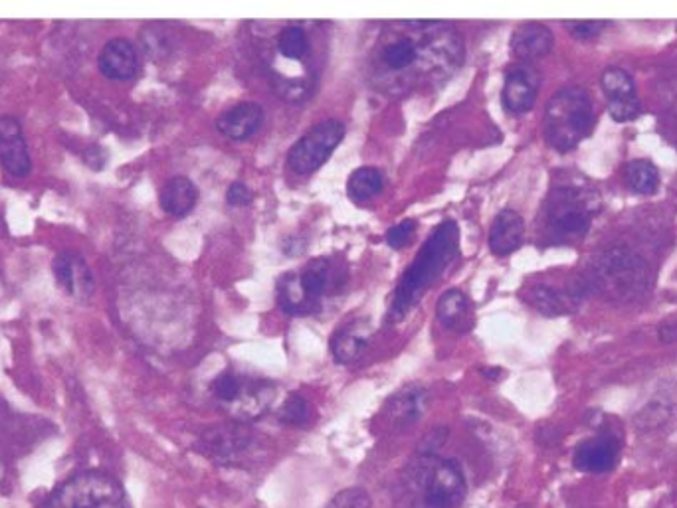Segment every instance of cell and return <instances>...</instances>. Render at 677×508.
I'll use <instances>...</instances> for the list:
<instances>
[{"label":"cell","instance_id":"1","mask_svg":"<svg viewBox=\"0 0 677 508\" xmlns=\"http://www.w3.org/2000/svg\"><path fill=\"white\" fill-rule=\"evenodd\" d=\"M460 34L444 22H400L388 26L377 44L375 66L408 87L446 80L460 66Z\"/></svg>","mask_w":677,"mask_h":508},{"label":"cell","instance_id":"2","mask_svg":"<svg viewBox=\"0 0 677 508\" xmlns=\"http://www.w3.org/2000/svg\"><path fill=\"white\" fill-rule=\"evenodd\" d=\"M600 212V192L584 176L557 178L543 202L541 236L549 246H577Z\"/></svg>","mask_w":677,"mask_h":508},{"label":"cell","instance_id":"3","mask_svg":"<svg viewBox=\"0 0 677 508\" xmlns=\"http://www.w3.org/2000/svg\"><path fill=\"white\" fill-rule=\"evenodd\" d=\"M458 255H460V228L454 220H444L428 236L422 250L400 277L392 297L390 319L400 321L422 299V295L444 275V271L452 265V261Z\"/></svg>","mask_w":677,"mask_h":508},{"label":"cell","instance_id":"4","mask_svg":"<svg viewBox=\"0 0 677 508\" xmlns=\"http://www.w3.org/2000/svg\"><path fill=\"white\" fill-rule=\"evenodd\" d=\"M406 489L418 508H462L468 481L456 459L418 453L404 473Z\"/></svg>","mask_w":677,"mask_h":508},{"label":"cell","instance_id":"5","mask_svg":"<svg viewBox=\"0 0 677 508\" xmlns=\"http://www.w3.org/2000/svg\"><path fill=\"white\" fill-rule=\"evenodd\" d=\"M584 279L590 291H596L610 301L630 303L650 291L652 269L642 255L618 246L598 255Z\"/></svg>","mask_w":677,"mask_h":508},{"label":"cell","instance_id":"6","mask_svg":"<svg viewBox=\"0 0 677 508\" xmlns=\"http://www.w3.org/2000/svg\"><path fill=\"white\" fill-rule=\"evenodd\" d=\"M594 127V107L590 93L579 87L559 89L545 107L543 133L557 153H571L590 135Z\"/></svg>","mask_w":677,"mask_h":508},{"label":"cell","instance_id":"7","mask_svg":"<svg viewBox=\"0 0 677 508\" xmlns=\"http://www.w3.org/2000/svg\"><path fill=\"white\" fill-rule=\"evenodd\" d=\"M44 508H129L117 481L103 473H82L66 481Z\"/></svg>","mask_w":677,"mask_h":508},{"label":"cell","instance_id":"8","mask_svg":"<svg viewBox=\"0 0 677 508\" xmlns=\"http://www.w3.org/2000/svg\"><path fill=\"white\" fill-rule=\"evenodd\" d=\"M345 139V123L327 119L311 127L288 153V167L299 176L321 169Z\"/></svg>","mask_w":677,"mask_h":508},{"label":"cell","instance_id":"9","mask_svg":"<svg viewBox=\"0 0 677 508\" xmlns=\"http://www.w3.org/2000/svg\"><path fill=\"white\" fill-rule=\"evenodd\" d=\"M254 443V433L244 425H222L204 431L200 439V451L214 463L244 467V459L250 455Z\"/></svg>","mask_w":677,"mask_h":508},{"label":"cell","instance_id":"10","mask_svg":"<svg viewBox=\"0 0 677 508\" xmlns=\"http://www.w3.org/2000/svg\"><path fill=\"white\" fill-rule=\"evenodd\" d=\"M297 275L309 313H315L325 297L341 291L347 279V269L337 259L317 257L311 259Z\"/></svg>","mask_w":677,"mask_h":508},{"label":"cell","instance_id":"11","mask_svg":"<svg viewBox=\"0 0 677 508\" xmlns=\"http://www.w3.org/2000/svg\"><path fill=\"white\" fill-rule=\"evenodd\" d=\"M590 293L584 277H573L565 285L537 283L527 289V303L547 317H561L575 313Z\"/></svg>","mask_w":677,"mask_h":508},{"label":"cell","instance_id":"12","mask_svg":"<svg viewBox=\"0 0 677 508\" xmlns=\"http://www.w3.org/2000/svg\"><path fill=\"white\" fill-rule=\"evenodd\" d=\"M600 87L606 97V107L616 123H630L640 115V97L634 78L618 66L604 68L600 76Z\"/></svg>","mask_w":677,"mask_h":508},{"label":"cell","instance_id":"13","mask_svg":"<svg viewBox=\"0 0 677 508\" xmlns=\"http://www.w3.org/2000/svg\"><path fill=\"white\" fill-rule=\"evenodd\" d=\"M622 439L614 431H602L579 443L573 455L575 467L582 473L606 475L616 469L620 459Z\"/></svg>","mask_w":677,"mask_h":508},{"label":"cell","instance_id":"14","mask_svg":"<svg viewBox=\"0 0 677 508\" xmlns=\"http://www.w3.org/2000/svg\"><path fill=\"white\" fill-rule=\"evenodd\" d=\"M539 74L529 64L509 66L501 91L505 111L511 115H525L535 107L539 95Z\"/></svg>","mask_w":677,"mask_h":508},{"label":"cell","instance_id":"15","mask_svg":"<svg viewBox=\"0 0 677 508\" xmlns=\"http://www.w3.org/2000/svg\"><path fill=\"white\" fill-rule=\"evenodd\" d=\"M0 167L14 178H26L32 170V157L16 117H0Z\"/></svg>","mask_w":677,"mask_h":508},{"label":"cell","instance_id":"16","mask_svg":"<svg viewBox=\"0 0 677 508\" xmlns=\"http://www.w3.org/2000/svg\"><path fill=\"white\" fill-rule=\"evenodd\" d=\"M52 271L60 289H64L70 297L86 301L96 291L94 271L86 263L82 255L74 252H62L54 257Z\"/></svg>","mask_w":677,"mask_h":508},{"label":"cell","instance_id":"17","mask_svg":"<svg viewBox=\"0 0 677 508\" xmlns=\"http://www.w3.org/2000/svg\"><path fill=\"white\" fill-rule=\"evenodd\" d=\"M428 408V392L422 386H406L396 392L383 408V422L390 431H404L416 424Z\"/></svg>","mask_w":677,"mask_h":508},{"label":"cell","instance_id":"18","mask_svg":"<svg viewBox=\"0 0 677 508\" xmlns=\"http://www.w3.org/2000/svg\"><path fill=\"white\" fill-rule=\"evenodd\" d=\"M97 68L111 82H129L139 74L137 48L125 38H113L101 48Z\"/></svg>","mask_w":677,"mask_h":508},{"label":"cell","instance_id":"19","mask_svg":"<svg viewBox=\"0 0 677 508\" xmlns=\"http://www.w3.org/2000/svg\"><path fill=\"white\" fill-rule=\"evenodd\" d=\"M555 44V36L549 26L541 22H525L521 24L509 42L511 54L519 60V64H531L551 54Z\"/></svg>","mask_w":677,"mask_h":508},{"label":"cell","instance_id":"20","mask_svg":"<svg viewBox=\"0 0 677 508\" xmlns=\"http://www.w3.org/2000/svg\"><path fill=\"white\" fill-rule=\"evenodd\" d=\"M264 119H266V115H264V107L260 103L244 101V103H238L232 109L224 111L216 119V129L232 141H246L262 129Z\"/></svg>","mask_w":677,"mask_h":508},{"label":"cell","instance_id":"21","mask_svg":"<svg viewBox=\"0 0 677 508\" xmlns=\"http://www.w3.org/2000/svg\"><path fill=\"white\" fill-rule=\"evenodd\" d=\"M371 344V327L367 321H347L331 337V354L337 364L351 366L359 362Z\"/></svg>","mask_w":677,"mask_h":508},{"label":"cell","instance_id":"22","mask_svg":"<svg viewBox=\"0 0 677 508\" xmlns=\"http://www.w3.org/2000/svg\"><path fill=\"white\" fill-rule=\"evenodd\" d=\"M525 236V220L519 212L511 208H503L489 230V250L497 257H505L517 252L523 244Z\"/></svg>","mask_w":677,"mask_h":508},{"label":"cell","instance_id":"23","mask_svg":"<svg viewBox=\"0 0 677 508\" xmlns=\"http://www.w3.org/2000/svg\"><path fill=\"white\" fill-rule=\"evenodd\" d=\"M436 317L446 329L458 335H466L474 329V323H476L474 303L464 291L450 289L438 299Z\"/></svg>","mask_w":677,"mask_h":508},{"label":"cell","instance_id":"24","mask_svg":"<svg viewBox=\"0 0 677 508\" xmlns=\"http://www.w3.org/2000/svg\"><path fill=\"white\" fill-rule=\"evenodd\" d=\"M196 202H198V188L187 176L169 178L159 192L161 210L173 218L189 216Z\"/></svg>","mask_w":677,"mask_h":508},{"label":"cell","instance_id":"25","mask_svg":"<svg viewBox=\"0 0 677 508\" xmlns=\"http://www.w3.org/2000/svg\"><path fill=\"white\" fill-rule=\"evenodd\" d=\"M624 180L634 194L650 196L660 186V170L648 159H634L624 169Z\"/></svg>","mask_w":677,"mask_h":508},{"label":"cell","instance_id":"26","mask_svg":"<svg viewBox=\"0 0 677 508\" xmlns=\"http://www.w3.org/2000/svg\"><path fill=\"white\" fill-rule=\"evenodd\" d=\"M385 186L383 172L375 167H361L355 170L347 180V194L355 202H367L381 194Z\"/></svg>","mask_w":677,"mask_h":508},{"label":"cell","instance_id":"27","mask_svg":"<svg viewBox=\"0 0 677 508\" xmlns=\"http://www.w3.org/2000/svg\"><path fill=\"white\" fill-rule=\"evenodd\" d=\"M276 293H278V303L280 309L288 315L293 317H301V315H311L309 307L305 303L301 285H299V275L297 271H288L278 279L276 285Z\"/></svg>","mask_w":677,"mask_h":508},{"label":"cell","instance_id":"28","mask_svg":"<svg viewBox=\"0 0 677 508\" xmlns=\"http://www.w3.org/2000/svg\"><path fill=\"white\" fill-rule=\"evenodd\" d=\"M276 50L284 60L301 62L309 54V38L301 26H286L276 38Z\"/></svg>","mask_w":677,"mask_h":508},{"label":"cell","instance_id":"29","mask_svg":"<svg viewBox=\"0 0 677 508\" xmlns=\"http://www.w3.org/2000/svg\"><path fill=\"white\" fill-rule=\"evenodd\" d=\"M244 382L246 378L230 372V370H224L222 374H218L212 384H210V392H212V398L226 410L230 412L232 406L238 402L240 394H242V388H244Z\"/></svg>","mask_w":677,"mask_h":508},{"label":"cell","instance_id":"30","mask_svg":"<svg viewBox=\"0 0 677 508\" xmlns=\"http://www.w3.org/2000/svg\"><path fill=\"white\" fill-rule=\"evenodd\" d=\"M280 422L293 427H307L311 422V406L301 394H290L278 414Z\"/></svg>","mask_w":677,"mask_h":508},{"label":"cell","instance_id":"31","mask_svg":"<svg viewBox=\"0 0 677 508\" xmlns=\"http://www.w3.org/2000/svg\"><path fill=\"white\" fill-rule=\"evenodd\" d=\"M672 416V410L668 404L664 402H654L650 406H646L638 416H636V425L640 431H652L660 425L666 424Z\"/></svg>","mask_w":677,"mask_h":508},{"label":"cell","instance_id":"32","mask_svg":"<svg viewBox=\"0 0 677 508\" xmlns=\"http://www.w3.org/2000/svg\"><path fill=\"white\" fill-rule=\"evenodd\" d=\"M327 508H371V497L365 489L351 487L341 491Z\"/></svg>","mask_w":677,"mask_h":508},{"label":"cell","instance_id":"33","mask_svg":"<svg viewBox=\"0 0 677 508\" xmlns=\"http://www.w3.org/2000/svg\"><path fill=\"white\" fill-rule=\"evenodd\" d=\"M416 220H402L398 224H394L387 232V244L392 250H402L406 248L414 234H416Z\"/></svg>","mask_w":677,"mask_h":508},{"label":"cell","instance_id":"34","mask_svg":"<svg viewBox=\"0 0 677 508\" xmlns=\"http://www.w3.org/2000/svg\"><path fill=\"white\" fill-rule=\"evenodd\" d=\"M565 28L577 40H592L608 28V22H604V20H584V22L577 20V22H565Z\"/></svg>","mask_w":677,"mask_h":508},{"label":"cell","instance_id":"35","mask_svg":"<svg viewBox=\"0 0 677 508\" xmlns=\"http://www.w3.org/2000/svg\"><path fill=\"white\" fill-rule=\"evenodd\" d=\"M254 200L252 190L244 182H232L230 188L226 190V202L234 208H244L250 206Z\"/></svg>","mask_w":677,"mask_h":508},{"label":"cell","instance_id":"36","mask_svg":"<svg viewBox=\"0 0 677 508\" xmlns=\"http://www.w3.org/2000/svg\"><path fill=\"white\" fill-rule=\"evenodd\" d=\"M658 337H660V342H664V344H674V342H677V321L662 325L658 329Z\"/></svg>","mask_w":677,"mask_h":508}]
</instances>
